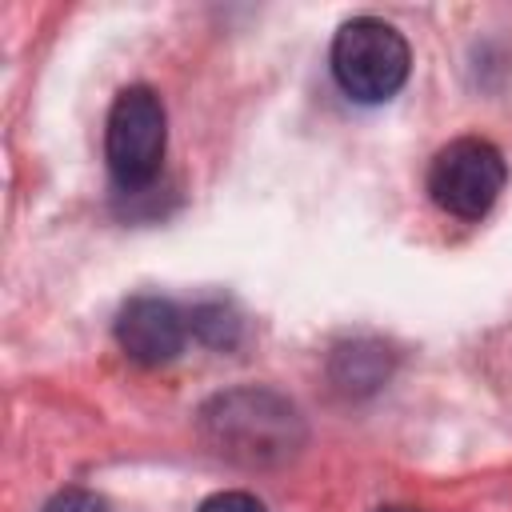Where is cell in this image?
<instances>
[{"label":"cell","instance_id":"1","mask_svg":"<svg viewBox=\"0 0 512 512\" xmlns=\"http://www.w3.org/2000/svg\"><path fill=\"white\" fill-rule=\"evenodd\" d=\"M408 68H412L408 40L376 16L348 20L332 40V76L340 92L360 104L392 100L404 88Z\"/></svg>","mask_w":512,"mask_h":512},{"label":"cell","instance_id":"2","mask_svg":"<svg viewBox=\"0 0 512 512\" xmlns=\"http://www.w3.org/2000/svg\"><path fill=\"white\" fill-rule=\"evenodd\" d=\"M168 148V116L152 88L132 84L112 100L104 128L108 172L124 192H136L156 180Z\"/></svg>","mask_w":512,"mask_h":512},{"label":"cell","instance_id":"3","mask_svg":"<svg viewBox=\"0 0 512 512\" xmlns=\"http://www.w3.org/2000/svg\"><path fill=\"white\" fill-rule=\"evenodd\" d=\"M504 180L508 164L484 136H456L428 164V196L456 220H480L504 192Z\"/></svg>","mask_w":512,"mask_h":512},{"label":"cell","instance_id":"4","mask_svg":"<svg viewBox=\"0 0 512 512\" xmlns=\"http://www.w3.org/2000/svg\"><path fill=\"white\" fill-rule=\"evenodd\" d=\"M188 340V316L164 296H132L116 316V344L128 360L160 368L180 356Z\"/></svg>","mask_w":512,"mask_h":512},{"label":"cell","instance_id":"5","mask_svg":"<svg viewBox=\"0 0 512 512\" xmlns=\"http://www.w3.org/2000/svg\"><path fill=\"white\" fill-rule=\"evenodd\" d=\"M40 512H108V508H104V500H100L96 492H88V488H64V492H56Z\"/></svg>","mask_w":512,"mask_h":512},{"label":"cell","instance_id":"6","mask_svg":"<svg viewBox=\"0 0 512 512\" xmlns=\"http://www.w3.org/2000/svg\"><path fill=\"white\" fill-rule=\"evenodd\" d=\"M200 512H268L252 492H216L200 504Z\"/></svg>","mask_w":512,"mask_h":512},{"label":"cell","instance_id":"7","mask_svg":"<svg viewBox=\"0 0 512 512\" xmlns=\"http://www.w3.org/2000/svg\"><path fill=\"white\" fill-rule=\"evenodd\" d=\"M376 512H412V508H376Z\"/></svg>","mask_w":512,"mask_h":512}]
</instances>
